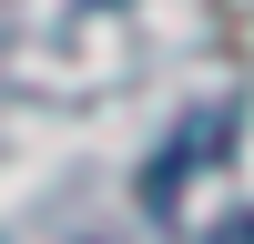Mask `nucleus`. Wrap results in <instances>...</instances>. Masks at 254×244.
Instances as JSON below:
<instances>
[{
	"mask_svg": "<svg viewBox=\"0 0 254 244\" xmlns=\"http://www.w3.org/2000/svg\"><path fill=\"white\" fill-rule=\"evenodd\" d=\"M214 244H254V214H244V224H224V234H214Z\"/></svg>",
	"mask_w": 254,
	"mask_h": 244,
	"instance_id": "f257e3e1",
	"label": "nucleus"
}]
</instances>
